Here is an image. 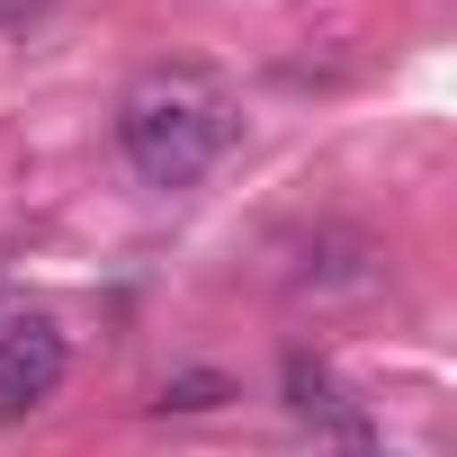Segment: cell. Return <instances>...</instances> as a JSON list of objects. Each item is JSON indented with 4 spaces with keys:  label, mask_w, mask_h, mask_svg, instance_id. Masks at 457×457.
I'll list each match as a JSON object with an SVG mask.
<instances>
[{
    "label": "cell",
    "mask_w": 457,
    "mask_h": 457,
    "mask_svg": "<svg viewBox=\"0 0 457 457\" xmlns=\"http://www.w3.org/2000/svg\"><path fill=\"white\" fill-rule=\"evenodd\" d=\"M341 457H386V448H341Z\"/></svg>",
    "instance_id": "obj_5"
},
{
    "label": "cell",
    "mask_w": 457,
    "mask_h": 457,
    "mask_svg": "<svg viewBox=\"0 0 457 457\" xmlns=\"http://www.w3.org/2000/svg\"><path fill=\"white\" fill-rule=\"evenodd\" d=\"M63 368H72L63 332H54L46 314H10V323H0V421L46 412V403L63 395Z\"/></svg>",
    "instance_id": "obj_2"
},
{
    "label": "cell",
    "mask_w": 457,
    "mask_h": 457,
    "mask_svg": "<svg viewBox=\"0 0 457 457\" xmlns=\"http://www.w3.org/2000/svg\"><path fill=\"white\" fill-rule=\"evenodd\" d=\"M234 135H243V108H234V90H224L206 63H153L117 99V153H126V170L144 188L206 179L224 153H234Z\"/></svg>",
    "instance_id": "obj_1"
},
{
    "label": "cell",
    "mask_w": 457,
    "mask_h": 457,
    "mask_svg": "<svg viewBox=\"0 0 457 457\" xmlns=\"http://www.w3.org/2000/svg\"><path fill=\"white\" fill-rule=\"evenodd\" d=\"M287 403H296V412H305V421H332V430H350V439H359V430H368V412H359V403H350V395H341V377H332V368H314V359H305V350H296V359H287Z\"/></svg>",
    "instance_id": "obj_3"
},
{
    "label": "cell",
    "mask_w": 457,
    "mask_h": 457,
    "mask_svg": "<svg viewBox=\"0 0 457 457\" xmlns=\"http://www.w3.org/2000/svg\"><path fill=\"white\" fill-rule=\"evenodd\" d=\"M224 395H234V386H224L215 368H188V377L162 386V412H206V403H224Z\"/></svg>",
    "instance_id": "obj_4"
}]
</instances>
